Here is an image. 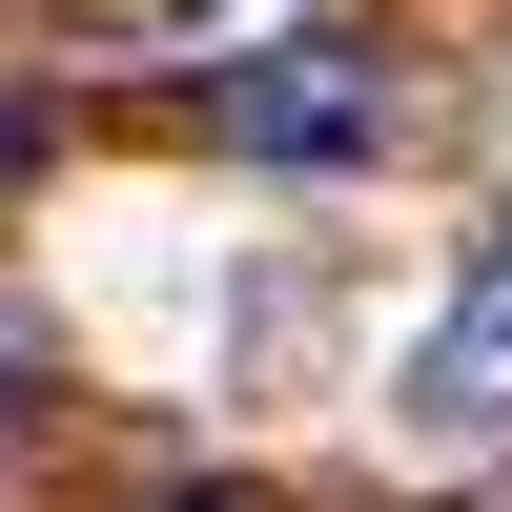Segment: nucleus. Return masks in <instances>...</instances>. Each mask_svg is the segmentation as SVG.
<instances>
[{"instance_id": "obj_2", "label": "nucleus", "mask_w": 512, "mask_h": 512, "mask_svg": "<svg viewBox=\"0 0 512 512\" xmlns=\"http://www.w3.org/2000/svg\"><path fill=\"white\" fill-rule=\"evenodd\" d=\"M205 123H226V164H369L410 82L369 41H267V62H205Z\"/></svg>"}, {"instance_id": "obj_1", "label": "nucleus", "mask_w": 512, "mask_h": 512, "mask_svg": "<svg viewBox=\"0 0 512 512\" xmlns=\"http://www.w3.org/2000/svg\"><path fill=\"white\" fill-rule=\"evenodd\" d=\"M369 410H390V451H410V472H472V451H512V246H492V267H451V308L390 349V390H369Z\"/></svg>"}, {"instance_id": "obj_3", "label": "nucleus", "mask_w": 512, "mask_h": 512, "mask_svg": "<svg viewBox=\"0 0 512 512\" xmlns=\"http://www.w3.org/2000/svg\"><path fill=\"white\" fill-rule=\"evenodd\" d=\"M164 21H287V0H164Z\"/></svg>"}]
</instances>
